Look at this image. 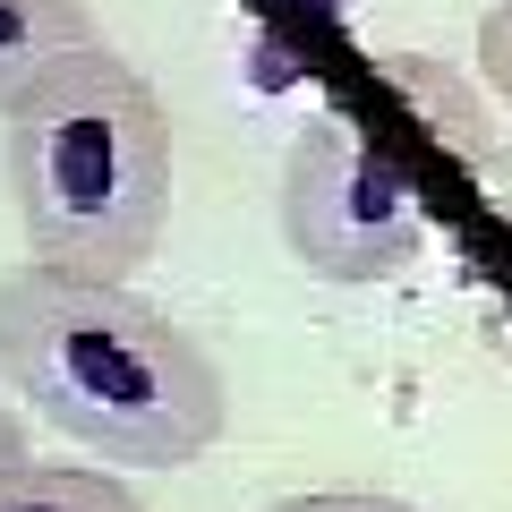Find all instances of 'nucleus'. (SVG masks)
Here are the masks:
<instances>
[{"instance_id":"nucleus-1","label":"nucleus","mask_w":512,"mask_h":512,"mask_svg":"<svg viewBox=\"0 0 512 512\" xmlns=\"http://www.w3.org/2000/svg\"><path fill=\"white\" fill-rule=\"evenodd\" d=\"M0 376L103 470H188L231 427L214 350L171 308L35 256L0 274Z\"/></svg>"},{"instance_id":"nucleus-2","label":"nucleus","mask_w":512,"mask_h":512,"mask_svg":"<svg viewBox=\"0 0 512 512\" xmlns=\"http://www.w3.org/2000/svg\"><path fill=\"white\" fill-rule=\"evenodd\" d=\"M171 111L111 43L52 60L0 111V180L35 265L128 282L171 231Z\"/></svg>"},{"instance_id":"nucleus-3","label":"nucleus","mask_w":512,"mask_h":512,"mask_svg":"<svg viewBox=\"0 0 512 512\" xmlns=\"http://www.w3.org/2000/svg\"><path fill=\"white\" fill-rule=\"evenodd\" d=\"M282 248L316 282H393L427 248V205L376 137L308 120L282 154Z\"/></svg>"},{"instance_id":"nucleus-4","label":"nucleus","mask_w":512,"mask_h":512,"mask_svg":"<svg viewBox=\"0 0 512 512\" xmlns=\"http://www.w3.org/2000/svg\"><path fill=\"white\" fill-rule=\"evenodd\" d=\"M86 43H103L86 0H0V111L18 103L52 60L86 52Z\"/></svg>"},{"instance_id":"nucleus-5","label":"nucleus","mask_w":512,"mask_h":512,"mask_svg":"<svg viewBox=\"0 0 512 512\" xmlns=\"http://www.w3.org/2000/svg\"><path fill=\"white\" fill-rule=\"evenodd\" d=\"M0 512H146V504L103 461H9L0 470Z\"/></svg>"},{"instance_id":"nucleus-6","label":"nucleus","mask_w":512,"mask_h":512,"mask_svg":"<svg viewBox=\"0 0 512 512\" xmlns=\"http://www.w3.org/2000/svg\"><path fill=\"white\" fill-rule=\"evenodd\" d=\"M384 77L410 94V111L436 128L461 163H487L495 128H487V111H478V94H470V77H461V69H436V60H419V52H384Z\"/></svg>"},{"instance_id":"nucleus-7","label":"nucleus","mask_w":512,"mask_h":512,"mask_svg":"<svg viewBox=\"0 0 512 512\" xmlns=\"http://www.w3.org/2000/svg\"><path fill=\"white\" fill-rule=\"evenodd\" d=\"M265 512H427L410 495H384V487H308V495H282Z\"/></svg>"},{"instance_id":"nucleus-8","label":"nucleus","mask_w":512,"mask_h":512,"mask_svg":"<svg viewBox=\"0 0 512 512\" xmlns=\"http://www.w3.org/2000/svg\"><path fill=\"white\" fill-rule=\"evenodd\" d=\"M478 77L495 86V103L512 111V0H495L478 18Z\"/></svg>"},{"instance_id":"nucleus-9","label":"nucleus","mask_w":512,"mask_h":512,"mask_svg":"<svg viewBox=\"0 0 512 512\" xmlns=\"http://www.w3.org/2000/svg\"><path fill=\"white\" fill-rule=\"evenodd\" d=\"M9 461H26V419L0 402V470H9Z\"/></svg>"},{"instance_id":"nucleus-10","label":"nucleus","mask_w":512,"mask_h":512,"mask_svg":"<svg viewBox=\"0 0 512 512\" xmlns=\"http://www.w3.org/2000/svg\"><path fill=\"white\" fill-rule=\"evenodd\" d=\"M325 9H350V0H325Z\"/></svg>"},{"instance_id":"nucleus-11","label":"nucleus","mask_w":512,"mask_h":512,"mask_svg":"<svg viewBox=\"0 0 512 512\" xmlns=\"http://www.w3.org/2000/svg\"><path fill=\"white\" fill-rule=\"evenodd\" d=\"M504 214H512V188H504Z\"/></svg>"}]
</instances>
